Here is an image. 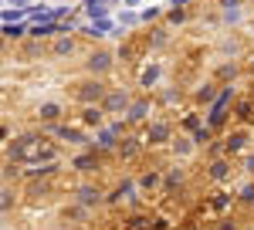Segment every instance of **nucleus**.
Returning a JSON list of instances; mask_svg holds the SVG:
<instances>
[{
	"label": "nucleus",
	"instance_id": "1",
	"mask_svg": "<svg viewBox=\"0 0 254 230\" xmlns=\"http://www.w3.org/2000/svg\"><path fill=\"white\" fill-rule=\"evenodd\" d=\"M14 159H55V149L44 146V139H20V146H14Z\"/></svg>",
	"mask_w": 254,
	"mask_h": 230
},
{
	"label": "nucleus",
	"instance_id": "2",
	"mask_svg": "<svg viewBox=\"0 0 254 230\" xmlns=\"http://www.w3.org/2000/svg\"><path fill=\"white\" fill-rule=\"evenodd\" d=\"M75 95L81 98V102H98V98L105 95V88L98 85V81H85V85H78V92Z\"/></svg>",
	"mask_w": 254,
	"mask_h": 230
},
{
	"label": "nucleus",
	"instance_id": "3",
	"mask_svg": "<svg viewBox=\"0 0 254 230\" xmlns=\"http://www.w3.org/2000/svg\"><path fill=\"white\" fill-rule=\"evenodd\" d=\"M105 109H109V112L126 109V95H122V92H109V95H105Z\"/></svg>",
	"mask_w": 254,
	"mask_h": 230
},
{
	"label": "nucleus",
	"instance_id": "4",
	"mask_svg": "<svg viewBox=\"0 0 254 230\" xmlns=\"http://www.w3.org/2000/svg\"><path fill=\"white\" fill-rule=\"evenodd\" d=\"M88 68H92V71H105V68H109V55H102V51L92 55L88 58Z\"/></svg>",
	"mask_w": 254,
	"mask_h": 230
},
{
	"label": "nucleus",
	"instance_id": "5",
	"mask_svg": "<svg viewBox=\"0 0 254 230\" xmlns=\"http://www.w3.org/2000/svg\"><path fill=\"white\" fill-rule=\"evenodd\" d=\"M85 10H88L92 17H102V14H105V0H88V3H85Z\"/></svg>",
	"mask_w": 254,
	"mask_h": 230
},
{
	"label": "nucleus",
	"instance_id": "6",
	"mask_svg": "<svg viewBox=\"0 0 254 230\" xmlns=\"http://www.w3.org/2000/svg\"><path fill=\"white\" fill-rule=\"evenodd\" d=\"M71 48H75V41H71V38L55 41V55H71Z\"/></svg>",
	"mask_w": 254,
	"mask_h": 230
},
{
	"label": "nucleus",
	"instance_id": "7",
	"mask_svg": "<svg viewBox=\"0 0 254 230\" xmlns=\"http://www.w3.org/2000/svg\"><path fill=\"white\" fill-rule=\"evenodd\" d=\"M166 135H170V129H166V125H153V129H149V142H163Z\"/></svg>",
	"mask_w": 254,
	"mask_h": 230
},
{
	"label": "nucleus",
	"instance_id": "8",
	"mask_svg": "<svg viewBox=\"0 0 254 230\" xmlns=\"http://www.w3.org/2000/svg\"><path fill=\"white\" fill-rule=\"evenodd\" d=\"M58 115H61L58 105H44V109H41V118H44V122H55Z\"/></svg>",
	"mask_w": 254,
	"mask_h": 230
},
{
	"label": "nucleus",
	"instance_id": "9",
	"mask_svg": "<svg viewBox=\"0 0 254 230\" xmlns=\"http://www.w3.org/2000/svg\"><path fill=\"white\" fill-rule=\"evenodd\" d=\"M85 122L88 125H98L102 122V109H85Z\"/></svg>",
	"mask_w": 254,
	"mask_h": 230
},
{
	"label": "nucleus",
	"instance_id": "10",
	"mask_svg": "<svg viewBox=\"0 0 254 230\" xmlns=\"http://www.w3.org/2000/svg\"><path fill=\"white\" fill-rule=\"evenodd\" d=\"M241 146H244V135H231V139H227V153H237Z\"/></svg>",
	"mask_w": 254,
	"mask_h": 230
},
{
	"label": "nucleus",
	"instance_id": "11",
	"mask_svg": "<svg viewBox=\"0 0 254 230\" xmlns=\"http://www.w3.org/2000/svg\"><path fill=\"white\" fill-rule=\"evenodd\" d=\"M210 176H214V179H224V176H227V163H214Z\"/></svg>",
	"mask_w": 254,
	"mask_h": 230
},
{
	"label": "nucleus",
	"instance_id": "12",
	"mask_svg": "<svg viewBox=\"0 0 254 230\" xmlns=\"http://www.w3.org/2000/svg\"><path fill=\"white\" fill-rule=\"evenodd\" d=\"M159 78V68H149V71H146V75H142V85H153V81H156Z\"/></svg>",
	"mask_w": 254,
	"mask_h": 230
},
{
	"label": "nucleus",
	"instance_id": "13",
	"mask_svg": "<svg viewBox=\"0 0 254 230\" xmlns=\"http://www.w3.org/2000/svg\"><path fill=\"white\" fill-rule=\"evenodd\" d=\"M81 200H85V203H92V200H98V190H88V186H85V190H81Z\"/></svg>",
	"mask_w": 254,
	"mask_h": 230
},
{
	"label": "nucleus",
	"instance_id": "14",
	"mask_svg": "<svg viewBox=\"0 0 254 230\" xmlns=\"http://www.w3.org/2000/svg\"><path fill=\"white\" fill-rule=\"evenodd\" d=\"M88 166H95V159H92V156H81V159H78V170H88Z\"/></svg>",
	"mask_w": 254,
	"mask_h": 230
},
{
	"label": "nucleus",
	"instance_id": "15",
	"mask_svg": "<svg viewBox=\"0 0 254 230\" xmlns=\"http://www.w3.org/2000/svg\"><path fill=\"white\" fill-rule=\"evenodd\" d=\"M248 170H251V172H254V156H251V159H248Z\"/></svg>",
	"mask_w": 254,
	"mask_h": 230
},
{
	"label": "nucleus",
	"instance_id": "16",
	"mask_svg": "<svg viewBox=\"0 0 254 230\" xmlns=\"http://www.w3.org/2000/svg\"><path fill=\"white\" fill-rule=\"evenodd\" d=\"M251 68H254V61H251Z\"/></svg>",
	"mask_w": 254,
	"mask_h": 230
}]
</instances>
